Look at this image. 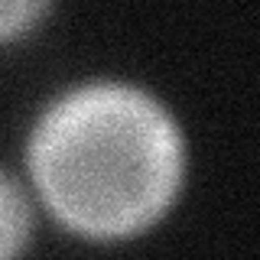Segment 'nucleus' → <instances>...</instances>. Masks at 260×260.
Wrapping results in <instances>:
<instances>
[{"mask_svg": "<svg viewBox=\"0 0 260 260\" xmlns=\"http://www.w3.org/2000/svg\"><path fill=\"white\" fill-rule=\"evenodd\" d=\"M26 159L39 199L62 228L88 241H127L173 208L185 140L153 94L94 81L39 117Z\"/></svg>", "mask_w": 260, "mask_h": 260, "instance_id": "1", "label": "nucleus"}, {"mask_svg": "<svg viewBox=\"0 0 260 260\" xmlns=\"http://www.w3.org/2000/svg\"><path fill=\"white\" fill-rule=\"evenodd\" d=\"M32 205L13 176L0 169V257H13L29 244Z\"/></svg>", "mask_w": 260, "mask_h": 260, "instance_id": "2", "label": "nucleus"}, {"mask_svg": "<svg viewBox=\"0 0 260 260\" xmlns=\"http://www.w3.org/2000/svg\"><path fill=\"white\" fill-rule=\"evenodd\" d=\"M49 7L52 0H0V43L26 36Z\"/></svg>", "mask_w": 260, "mask_h": 260, "instance_id": "3", "label": "nucleus"}]
</instances>
